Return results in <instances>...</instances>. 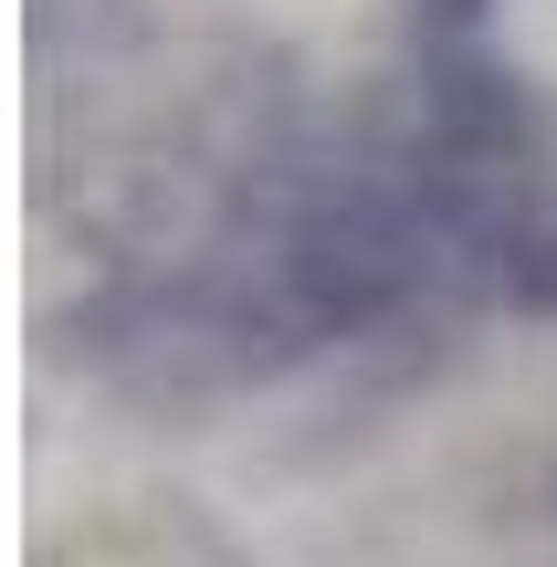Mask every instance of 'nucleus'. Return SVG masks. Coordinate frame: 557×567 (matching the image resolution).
I'll list each match as a JSON object with an SVG mask.
<instances>
[{
  "mask_svg": "<svg viewBox=\"0 0 557 567\" xmlns=\"http://www.w3.org/2000/svg\"><path fill=\"white\" fill-rule=\"evenodd\" d=\"M421 147L463 168H537L547 116L526 95L516 63H495L484 42H421Z\"/></svg>",
  "mask_w": 557,
  "mask_h": 567,
  "instance_id": "f257e3e1",
  "label": "nucleus"
},
{
  "mask_svg": "<svg viewBox=\"0 0 557 567\" xmlns=\"http://www.w3.org/2000/svg\"><path fill=\"white\" fill-rule=\"evenodd\" d=\"M474 21H484V0H411L421 42H474Z\"/></svg>",
  "mask_w": 557,
  "mask_h": 567,
  "instance_id": "f03ea898",
  "label": "nucleus"
}]
</instances>
